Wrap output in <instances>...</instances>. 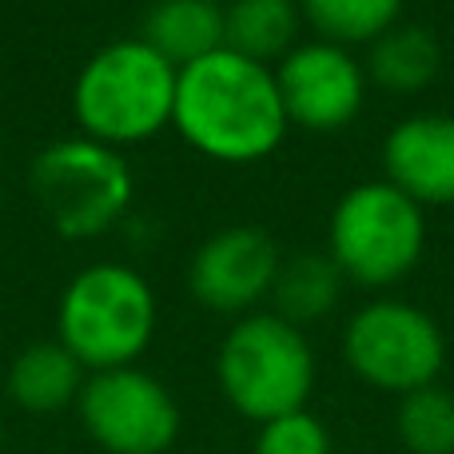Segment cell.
<instances>
[{
	"instance_id": "1",
	"label": "cell",
	"mask_w": 454,
	"mask_h": 454,
	"mask_svg": "<svg viewBox=\"0 0 454 454\" xmlns=\"http://www.w3.org/2000/svg\"><path fill=\"white\" fill-rule=\"evenodd\" d=\"M172 128L207 160L259 164L279 148L291 124L271 64L215 48L180 68Z\"/></svg>"
},
{
	"instance_id": "2",
	"label": "cell",
	"mask_w": 454,
	"mask_h": 454,
	"mask_svg": "<svg viewBox=\"0 0 454 454\" xmlns=\"http://www.w3.org/2000/svg\"><path fill=\"white\" fill-rule=\"evenodd\" d=\"M180 68L152 52L140 36L112 40L84 60L72 84V116L88 140L108 148L152 140L172 124Z\"/></svg>"
},
{
	"instance_id": "3",
	"label": "cell",
	"mask_w": 454,
	"mask_h": 454,
	"mask_svg": "<svg viewBox=\"0 0 454 454\" xmlns=\"http://www.w3.org/2000/svg\"><path fill=\"white\" fill-rule=\"evenodd\" d=\"M215 379L235 415L263 427L307 407L315 391V351L303 327L275 311H251L227 327L215 355Z\"/></svg>"
},
{
	"instance_id": "4",
	"label": "cell",
	"mask_w": 454,
	"mask_h": 454,
	"mask_svg": "<svg viewBox=\"0 0 454 454\" xmlns=\"http://www.w3.org/2000/svg\"><path fill=\"white\" fill-rule=\"evenodd\" d=\"M56 331L72 359L92 375L136 367L156 335V295L136 267L92 263L64 287Z\"/></svg>"
},
{
	"instance_id": "5",
	"label": "cell",
	"mask_w": 454,
	"mask_h": 454,
	"mask_svg": "<svg viewBox=\"0 0 454 454\" xmlns=\"http://www.w3.org/2000/svg\"><path fill=\"white\" fill-rule=\"evenodd\" d=\"M427 251V215L395 184L367 180L339 196L327 220V259L347 283L387 291L407 279Z\"/></svg>"
},
{
	"instance_id": "6",
	"label": "cell",
	"mask_w": 454,
	"mask_h": 454,
	"mask_svg": "<svg viewBox=\"0 0 454 454\" xmlns=\"http://www.w3.org/2000/svg\"><path fill=\"white\" fill-rule=\"evenodd\" d=\"M32 192L44 220L68 239L108 231L132 204V168L116 148L88 136L56 140L32 160Z\"/></svg>"
},
{
	"instance_id": "7",
	"label": "cell",
	"mask_w": 454,
	"mask_h": 454,
	"mask_svg": "<svg viewBox=\"0 0 454 454\" xmlns=\"http://www.w3.org/2000/svg\"><path fill=\"white\" fill-rule=\"evenodd\" d=\"M343 359L359 383L387 395H411L439 383L447 363L442 327L407 299H371L347 319Z\"/></svg>"
},
{
	"instance_id": "8",
	"label": "cell",
	"mask_w": 454,
	"mask_h": 454,
	"mask_svg": "<svg viewBox=\"0 0 454 454\" xmlns=\"http://www.w3.org/2000/svg\"><path fill=\"white\" fill-rule=\"evenodd\" d=\"M76 415L88 439L108 454H164L180 439V403L156 375L140 367L88 375Z\"/></svg>"
},
{
	"instance_id": "9",
	"label": "cell",
	"mask_w": 454,
	"mask_h": 454,
	"mask_svg": "<svg viewBox=\"0 0 454 454\" xmlns=\"http://www.w3.org/2000/svg\"><path fill=\"white\" fill-rule=\"evenodd\" d=\"M275 84L287 112V124L307 132H339L367 104V68L351 48L327 40H299L279 64Z\"/></svg>"
},
{
	"instance_id": "10",
	"label": "cell",
	"mask_w": 454,
	"mask_h": 454,
	"mask_svg": "<svg viewBox=\"0 0 454 454\" xmlns=\"http://www.w3.org/2000/svg\"><path fill=\"white\" fill-rule=\"evenodd\" d=\"M279 263V243L263 227L235 223L196 247L188 267V287L196 303H204L207 311L239 319L271 295Z\"/></svg>"
},
{
	"instance_id": "11",
	"label": "cell",
	"mask_w": 454,
	"mask_h": 454,
	"mask_svg": "<svg viewBox=\"0 0 454 454\" xmlns=\"http://www.w3.org/2000/svg\"><path fill=\"white\" fill-rule=\"evenodd\" d=\"M383 180L419 207L454 204V116L415 112L383 140Z\"/></svg>"
},
{
	"instance_id": "12",
	"label": "cell",
	"mask_w": 454,
	"mask_h": 454,
	"mask_svg": "<svg viewBox=\"0 0 454 454\" xmlns=\"http://www.w3.org/2000/svg\"><path fill=\"white\" fill-rule=\"evenodd\" d=\"M140 40L172 68H188L223 48V8L215 0H156L144 12Z\"/></svg>"
},
{
	"instance_id": "13",
	"label": "cell",
	"mask_w": 454,
	"mask_h": 454,
	"mask_svg": "<svg viewBox=\"0 0 454 454\" xmlns=\"http://www.w3.org/2000/svg\"><path fill=\"white\" fill-rule=\"evenodd\" d=\"M88 371L72 359V351L56 343H32L8 367V395L28 415H52V411L76 407L80 387Z\"/></svg>"
},
{
	"instance_id": "14",
	"label": "cell",
	"mask_w": 454,
	"mask_h": 454,
	"mask_svg": "<svg viewBox=\"0 0 454 454\" xmlns=\"http://www.w3.org/2000/svg\"><path fill=\"white\" fill-rule=\"evenodd\" d=\"M299 0H231L223 8V48L271 68L299 44Z\"/></svg>"
},
{
	"instance_id": "15",
	"label": "cell",
	"mask_w": 454,
	"mask_h": 454,
	"mask_svg": "<svg viewBox=\"0 0 454 454\" xmlns=\"http://www.w3.org/2000/svg\"><path fill=\"white\" fill-rule=\"evenodd\" d=\"M367 80H375L387 92L411 96L419 88H427L442 68V44L434 40V32H427L423 24H395L379 40L367 44Z\"/></svg>"
},
{
	"instance_id": "16",
	"label": "cell",
	"mask_w": 454,
	"mask_h": 454,
	"mask_svg": "<svg viewBox=\"0 0 454 454\" xmlns=\"http://www.w3.org/2000/svg\"><path fill=\"white\" fill-rule=\"evenodd\" d=\"M339 291H343V275L339 267L327 259V251H307V255L283 259L279 275H275V315L295 327H307V323H319L331 307L339 303Z\"/></svg>"
},
{
	"instance_id": "17",
	"label": "cell",
	"mask_w": 454,
	"mask_h": 454,
	"mask_svg": "<svg viewBox=\"0 0 454 454\" xmlns=\"http://www.w3.org/2000/svg\"><path fill=\"white\" fill-rule=\"evenodd\" d=\"M299 16L315 32L339 48L371 44L403 16V0H299Z\"/></svg>"
},
{
	"instance_id": "18",
	"label": "cell",
	"mask_w": 454,
	"mask_h": 454,
	"mask_svg": "<svg viewBox=\"0 0 454 454\" xmlns=\"http://www.w3.org/2000/svg\"><path fill=\"white\" fill-rule=\"evenodd\" d=\"M395 431L411 454H454V395L439 383L403 395Z\"/></svg>"
},
{
	"instance_id": "19",
	"label": "cell",
	"mask_w": 454,
	"mask_h": 454,
	"mask_svg": "<svg viewBox=\"0 0 454 454\" xmlns=\"http://www.w3.org/2000/svg\"><path fill=\"white\" fill-rule=\"evenodd\" d=\"M255 454H331V434L311 411H291L259 427Z\"/></svg>"
}]
</instances>
